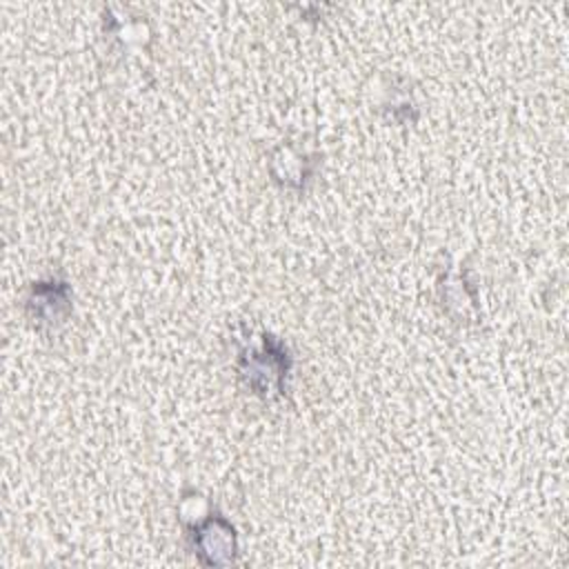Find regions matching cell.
<instances>
[{
	"label": "cell",
	"instance_id": "1",
	"mask_svg": "<svg viewBox=\"0 0 569 569\" xmlns=\"http://www.w3.org/2000/svg\"><path fill=\"white\" fill-rule=\"evenodd\" d=\"M291 369L287 347L273 336H262V345L240 356L238 376L247 389L260 398L284 393V382Z\"/></svg>",
	"mask_w": 569,
	"mask_h": 569
},
{
	"label": "cell",
	"instance_id": "3",
	"mask_svg": "<svg viewBox=\"0 0 569 569\" xmlns=\"http://www.w3.org/2000/svg\"><path fill=\"white\" fill-rule=\"evenodd\" d=\"M71 313V287L64 280L47 278L29 287L27 316L38 327H56Z\"/></svg>",
	"mask_w": 569,
	"mask_h": 569
},
{
	"label": "cell",
	"instance_id": "2",
	"mask_svg": "<svg viewBox=\"0 0 569 569\" xmlns=\"http://www.w3.org/2000/svg\"><path fill=\"white\" fill-rule=\"evenodd\" d=\"M191 545L200 562L204 565H229L236 556V529L231 522L222 516H207L202 520H196Z\"/></svg>",
	"mask_w": 569,
	"mask_h": 569
}]
</instances>
